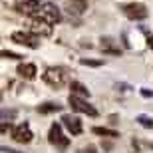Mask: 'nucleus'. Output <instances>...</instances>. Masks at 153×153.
<instances>
[{
  "instance_id": "nucleus-1",
  "label": "nucleus",
  "mask_w": 153,
  "mask_h": 153,
  "mask_svg": "<svg viewBox=\"0 0 153 153\" xmlns=\"http://www.w3.org/2000/svg\"><path fill=\"white\" fill-rule=\"evenodd\" d=\"M36 22H42V24H48V26H54L62 20V12L58 8L56 4H52V2H44V4L40 6V10L36 12L34 16H32Z\"/></svg>"
},
{
  "instance_id": "nucleus-2",
  "label": "nucleus",
  "mask_w": 153,
  "mask_h": 153,
  "mask_svg": "<svg viewBox=\"0 0 153 153\" xmlns=\"http://www.w3.org/2000/svg\"><path fill=\"white\" fill-rule=\"evenodd\" d=\"M42 79L48 85H52V88H62L66 84L68 76H66V70H62V68H48L42 74Z\"/></svg>"
},
{
  "instance_id": "nucleus-3",
  "label": "nucleus",
  "mask_w": 153,
  "mask_h": 153,
  "mask_svg": "<svg viewBox=\"0 0 153 153\" xmlns=\"http://www.w3.org/2000/svg\"><path fill=\"white\" fill-rule=\"evenodd\" d=\"M68 103H70V108L74 109V111H78V114H85V115H91V117H96L97 115V109L91 105V103H88L84 100V97H78V96H72L68 97Z\"/></svg>"
},
{
  "instance_id": "nucleus-4",
  "label": "nucleus",
  "mask_w": 153,
  "mask_h": 153,
  "mask_svg": "<svg viewBox=\"0 0 153 153\" xmlns=\"http://www.w3.org/2000/svg\"><path fill=\"white\" fill-rule=\"evenodd\" d=\"M10 38H12V42L22 44V46H26V48H32V50L40 48V38L36 34H32V32H12Z\"/></svg>"
},
{
  "instance_id": "nucleus-5",
  "label": "nucleus",
  "mask_w": 153,
  "mask_h": 153,
  "mask_svg": "<svg viewBox=\"0 0 153 153\" xmlns=\"http://www.w3.org/2000/svg\"><path fill=\"white\" fill-rule=\"evenodd\" d=\"M48 141H50L56 149H66V147H68V143H70L68 137H64L62 125H60V123H52L50 133H48Z\"/></svg>"
},
{
  "instance_id": "nucleus-6",
  "label": "nucleus",
  "mask_w": 153,
  "mask_h": 153,
  "mask_svg": "<svg viewBox=\"0 0 153 153\" xmlns=\"http://www.w3.org/2000/svg\"><path fill=\"white\" fill-rule=\"evenodd\" d=\"M123 14L129 18V20H145V18H147V8L143 4L131 2V4L123 6Z\"/></svg>"
},
{
  "instance_id": "nucleus-7",
  "label": "nucleus",
  "mask_w": 153,
  "mask_h": 153,
  "mask_svg": "<svg viewBox=\"0 0 153 153\" xmlns=\"http://www.w3.org/2000/svg\"><path fill=\"white\" fill-rule=\"evenodd\" d=\"M32 137H34V133H32V129L28 127V123H20L12 129V139L16 143H30Z\"/></svg>"
},
{
  "instance_id": "nucleus-8",
  "label": "nucleus",
  "mask_w": 153,
  "mask_h": 153,
  "mask_svg": "<svg viewBox=\"0 0 153 153\" xmlns=\"http://www.w3.org/2000/svg\"><path fill=\"white\" fill-rule=\"evenodd\" d=\"M62 123L64 127L72 133V135H79L82 131H84V125H82V119L78 115H72V114H66L62 115Z\"/></svg>"
},
{
  "instance_id": "nucleus-9",
  "label": "nucleus",
  "mask_w": 153,
  "mask_h": 153,
  "mask_svg": "<svg viewBox=\"0 0 153 153\" xmlns=\"http://www.w3.org/2000/svg\"><path fill=\"white\" fill-rule=\"evenodd\" d=\"M40 6H42V2L40 0H20V2H16V8L20 14H26V16H34L36 12L40 10Z\"/></svg>"
},
{
  "instance_id": "nucleus-10",
  "label": "nucleus",
  "mask_w": 153,
  "mask_h": 153,
  "mask_svg": "<svg viewBox=\"0 0 153 153\" xmlns=\"http://www.w3.org/2000/svg\"><path fill=\"white\" fill-rule=\"evenodd\" d=\"M64 8H66V12L72 14V16H82V14L88 10V0H66Z\"/></svg>"
},
{
  "instance_id": "nucleus-11",
  "label": "nucleus",
  "mask_w": 153,
  "mask_h": 153,
  "mask_svg": "<svg viewBox=\"0 0 153 153\" xmlns=\"http://www.w3.org/2000/svg\"><path fill=\"white\" fill-rule=\"evenodd\" d=\"M18 76L24 79H34L36 74H38V70H36L34 64H28V62H24V64H18V68H16Z\"/></svg>"
},
{
  "instance_id": "nucleus-12",
  "label": "nucleus",
  "mask_w": 153,
  "mask_h": 153,
  "mask_svg": "<svg viewBox=\"0 0 153 153\" xmlns=\"http://www.w3.org/2000/svg\"><path fill=\"white\" fill-rule=\"evenodd\" d=\"M70 90L78 97H90V90H88L84 84H79V82H72V84H70Z\"/></svg>"
},
{
  "instance_id": "nucleus-13",
  "label": "nucleus",
  "mask_w": 153,
  "mask_h": 153,
  "mask_svg": "<svg viewBox=\"0 0 153 153\" xmlns=\"http://www.w3.org/2000/svg\"><path fill=\"white\" fill-rule=\"evenodd\" d=\"M94 133L103 137H119V133L115 129H108V127H94Z\"/></svg>"
},
{
  "instance_id": "nucleus-14",
  "label": "nucleus",
  "mask_w": 153,
  "mask_h": 153,
  "mask_svg": "<svg viewBox=\"0 0 153 153\" xmlns=\"http://www.w3.org/2000/svg\"><path fill=\"white\" fill-rule=\"evenodd\" d=\"M102 48L105 52H111V54H119V48L114 46V40L111 38H102Z\"/></svg>"
},
{
  "instance_id": "nucleus-15",
  "label": "nucleus",
  "mask_w": 153,
  "mask_h": 153,
  "mask_svg": "<svg viewBox=\"0 0 153 153\" xmlns=\"http://www.w3.org/2000/svg\"><path fill=\"white\" fill-rule=\"evenodd\" d=\"M40 114H54V111H60V105L58 103H44V105H38Z\"/></svg>"
},
{
  "instance_id": "nucleus-16",
  "label": "nucleus",
  "mask_w": 153,
  "mask_h": 153,
  "mask_svg": "<svg viewBox=\"0 0 153 153\" xmlns=\"http://www.w3.org/2000/svg\"><path fill=\"white\" fill-rule=\"evenodd\" d=\"M137 121H139V125L147 127V129L153 127V117H149V115H137Z\"/></svg>"
},
{
  "instance_id": "nucleus-17",
  "label": "nucleus",
  "mask_w": 153,
  "mask_h": 153,
  "mask_svg": "<svg viewBox=\"0 0 153 153\" xmlns=\"http://www.w3.org/2000/svg\"><path fill=\"white\" fill-rule=\"evenodd\" d=\"M82 64L84 66H91V68H97V66H102V60H82Z\"/></svg>"
},
{
  "instance_id": "nucleus-18",
  "label": "nucleus",
  "mask_w": 153,
  "mask_h": 153,
  "mask_svg": "<svg viewBox=\"0 0 153 153\" xmlns=\"http://www.w3.org/2000/svg\"><path fill=\"white\" fill-rule=\"evenodd\" d=\"M2 58H8V60H18V58H22V56H18V54H14V52H8V50H2Z\"/></svg>"
},
{
  "instance_id": "nucleus-19",
  "label": "nucleus",
  "mask_w": 153,
  "mask_h": 153,
  "mask_svg": "<svg viewBox=\"0 0 153 153\" xmlns=\"http://www.w3.org/2000/svg\"><path fill=\"white\" fill-rule=\"evenodd\" d=\"M147 46L153 50V36H149V38H147Z\"/></svg>"
},
{
  "instance_id": "nucleus-20",
  "label": "nucleus",
  "mask_w": 153,
  "mask_h": 153,
  "mask_svg": "<svg viewBox=\"0 0 153 153\" xmlns=\"http://www.w3.org/2000/svg\"><path fill=\"white\" fill-rule=\"evenodd\" d=\"M82 153H96V151H94V149L90 147V149H84V151H82Z\"/></svg>"
}]
</instances>
